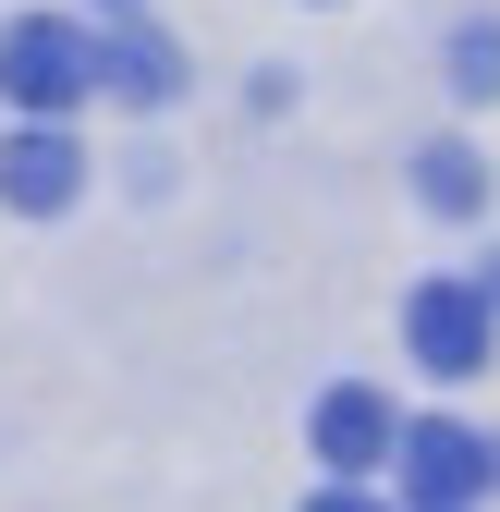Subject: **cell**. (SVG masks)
Returning <instances> with one entry per match:
<instances>
[{"label": "cell", "instance_id": "ba28073f", "mask_svg": "<svg viewBox=\"0 0 500 512\" xmlns=\"http://www.w3.org/2000/svg\"><path fill=\"white\" fill-rule=\"evenodd\" d=\"M452 74H464V98H500V25H464L452 37Z\"/></svg>", "mask_w": 500, "mask_h": 512}, {"label": "cell", "instance_id": "52a82bcc", "mask_svg": "<svg viewBox=\"0 0 500 512\" xmlns=\"http://www.w3.org/2000/svg\"><path fill=\"white\" fill-rule=\"evenodd\" d=\"M415 196L440 208V220H476V208H488V159H476V147H427V159H415Z\"/></svg>", "mask_w": 500, "mask_h": 512}, {"label": "cell", "instance_id": "30bf717a", "mask_svg": "<svg viewBox=\"0 0 500 512\" xmlns=\"http://www.w3.org/2000/svg\"><path fill=\"white\" fill-rule=\"evenodd\" d=\"M476 293H488V305H500V256H488V281H476Z\"/></svg>", "mask_w": 500, "mask_h": 512}, {"label": "cell", "instance_id": "6da1fadb", "mask_svg": "<svg viewBox=\"0 0 500 512\" xmlns=\"http://www.w3.org/2000/svg\"><path fill=\"white\" fill-rule=\"evenodd\" d=\"M98 86V49L61 25V13H25V25H0V98H13L25 122H61Z\"/></svg>", "mask_w": 500, "mask_h": 512}, {"label": "cell", "instance_id": "7a4b0ae2", "mask_svg": "<svg viewBox=\"0 0 500 512\" xmlns=\"http://www.w3.org/2000/svg\"><path fill=\"white\" fill-rule=\"evenodd\" d=\"M403 342H415L427 378H476V366H488V293H476V281H427V293L403 305Z\"/></svg>", "mask_w": 500, "mask_h": 512}, {"label": "cell", "instance_id": "3957f363", "mask_svg": "<svg viewBox=\"0 0 500 512\" xmlns=\"http://www.w3.org/2000/svg\"><path fill=\"white\" fill-rule=\"evenodd\" d=\"M403 488H415V512H464L476 488H488V439L476 427H452V415H427V427H403Z\"/></svg>", "mask_w": 500, "mask_h": 512}, {"label": "cell", "instance_id": "9c48e42d", "mask_svg": "<svg viewBox=\"0 0 500 512\" xmlns=\"http://www.w3.org/2000/svg\"><path fill=\"white\" fill-rule=\"evenodd\" d=\"M305 512H366V488H318V500H305Z\"/></svg>", "mask_w": 500, "mask_h": 512}, {"label": "cell", "instance_id": "277c9868", "mask_svg": "<svg viewBox=\"0 0 500 512\" xmlns=\"http://www.w3.org/2000/svg\"><path fill=\"white\" fill-rule=\"evenodd\" d=\"M74 183H86V159H74L61 122H25V135L0 147V196H13L25 220H61V208H74Z\"/></svg>", "mask_w": 500, "mask_h": 512}, {"label": "cell", "instance_id": "8fae6325", "mask_svg": "<svg viewBox=\"0 0 500 512\" xmlns=\"http://www.w3.org/2000/svg\"><path fill=\"white\" fill-rule=\"evenodd\" d=\"M98 13H122V25H135V0H98Z\"/></svg>", "mask_w": 500, "mask_h": 512}, {"label": "cell", "instance_id": "8992f818", "mask_svg": "<svg viewBox=\"0 0 500 512\" xmlns=\"http://www.w3.org/2000/svg\"><path fill=\"white\" fill-rule=\"evenodd\" d=\"M98 86H110L122 110H159V98H183V49H171L159 25H122V37L98 49Z\"/></svg>", "mask_w": 500, "mask_h": 512}, {"label": "cell", "instance_id": "5b68a950", "mask_svg": "<svg viewBox=\"0 0 500 512\" xmlns=\"http://www.w3.org/2000/svg\"><path fill=\"white\" fill-rule=\"evenodd\" d=\"M305 439H318V464H330V476H366V464H391V452H403L391 403H379V391H354V378H342L318 415H305Z\"/></svg>", "mask_w": 500, "mask_h": 512}]
</instances>
